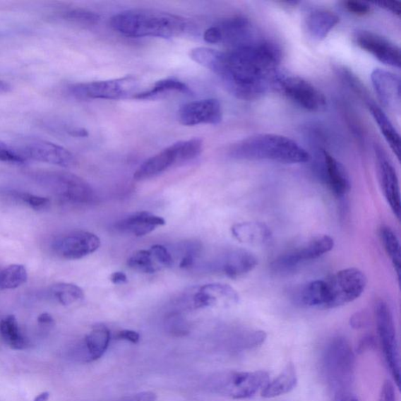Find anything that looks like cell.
<instances>
[{
  "label": "cell",
  "instance_id": "obj_1",
  "mask_svg": "<svg viewBox=\"0 0 401 401\" xmlns=\"http://www.w3.org/2000/svg\"><path fill=\"white\" fill-rule=\"evenodd\" d=\"M190 57L216 74L233 96L249 102L263 97L273 85L282 53L275 42L253 38L227 52L192 49Z\"/></svg>",
  "mask_w": 401,
  "mask_h": 401
},
{
  "label": "cell",
  "instance_id": "obj_2",
  "mask_svg": "<svg viewBox=\"0 0 401 401\" xmlns=\"http://www.w3.org/2000/svg\"><path fill=\"white\" fill-rule=\"evenodd\" d=\"M114 31L128 38L179 37L187 23L176 14L153 9H133L120 12L111 18Z\"/></svg>",
  "mask_w": 401,
  "mask_h": 401
},
{
  "label": "cell",
  "instance_id": "obj_3",
  "mask_svg": "<svg viewBox=\"0 0 401 401\" xmlns=\"http://www.w3.org/2000/svg\"><path fill=\"white\" fill-rule=\"evenodd\" d=\"M234 159L301 164L311 160L307 150L295 140L275 133L252 136L234 145L230 150Z\"/></svg>",
  "mask_w": 401,
  "mask_h": 401
},
{
  "label": "cell",
  "instance_id": "obj_4",
  "mask_svg": "<svg viewBox=\"0 0 401 401\" xmlns=\"http://www.w3.org/2000/svg\"><path fill=\"white\" fill-rule=\"evenodd\" d=\"M269 379L265 371H225L212 376L208 384L217 395L241 400L253 397L269 383Z\"/></svg>",
  "mask_w": 401,
  "mask_h": 401
},
{
  "label": "cell",
  "instance_id": "obj_5",
  "mask_svg": "<svg viewBox=\"0 0 401 401\" xmlns=\"http://www.w3.org/2000/svg\"><path fill=\"white\" fill-rule=\"evenodd\" d=\"M203 147V140L198 138L176 142L143 162L135 172L134 180H148L161 174L176 163L194 160L202 152Z\"/></svg>",
  "mask_w": 401,
  "mask_h": 401
},
{
  "label": "cell",
  "instance_id": "obj_6",
  "mask_svg": "<svg viewBox=\"0 0 401 401\" xmlns=\"http://www.w3.org/2000/svg\"><path fill=\"white\" fill-rule=\"evenodd\" d=\"M326 309L345 306L359 298L367 286V277L357 268L343 269L326 279Z\"/></svg>",
  "mask_w": 401,
  "mask_h": 401
},
{
  "label": "cell",
  "instance_id": "obj_7",
  "mask_svg": "<svg viewBox=\"0 0 401 401\" xmlns=\"http://www.w3.org/2000/svg\"><path fill=\"white\" fill-rule=\"evenodd\" d=\"M137 78L127 76L114 80L77 83L70 85L71 96L80 100H121L133 98L138 94Z\"/></svg>",
  "mask_w": 401,
  "mask_h": 401
},
{
  "label": "cell",
  "instance_id": "obj_8",
  "mask_svg": "<svg viewBox=\"0 0 401 401\" xmlns=\"http://www.w3.org/2000/svg\"><path fill=\"white\" fill-rule=\"evenodd\" d=\"M273 85L291 102L306 111L319 112L326 109L327 100L323 92L303 78L285 74L279 71L274 78Z\"/></svg>",
  "mask_w": 401,
  "mask_h": 401
},
{
  "label": "cell",
  "instance_id": "obj_9",
  "mask_svg": "<svg viewBox=\"0 0 401 401\" xmlns=\"http://www.w3.org/2000/svg\"><path fill=\"white\" fill-rule=\"evenodd\" d=\"M376 321L385 361L400 388V360L396 328L390 308L383 300L378 301L376 306Z\"/></svg>",
  "mask_w": 401,
  "mask_h": 401
},
{
  "label": "cell",
  "instance_id": "obj_10",
  "mask_svg": "<svg viewBox=\"0 0 401 401\" xmlns=\"http://www.w3.org/2000/svg\"><path fill=\"white\" fill-rule=\"evenodd\" d=\"M60 199L71 204L88 205L95 202L96 196L91 186L83 178L67 172H49L41 176Z\"/></svg>",
  "mask_w": 401,
  "mask_h": 401
},
{
  "label": "cell",
  "instance_id": "obj_11",
  "mask_svg": "<svg viewBox=\"0 0 401 401\" xmlns=\"http://www.w3.org/2000/svg\"><path fill=\"white\" fill-rule=\"evenodd\" d=\"M347 341L335 338L325 352L324 366L329 381L336 385L350 381L354 369V358Z\"/></svg>",
  "mask_w": 401,
  "mask_h": 401
},
{
  "label": "cell",
  "instance_id": "obj_12",
  "mask_svg": "<svg viewBox=\"0 0 401 401\" xmlns=\"http://www.w3.org/2000/svg\"><path fill=\"white\" fill-rule=\"evenodd\" d=\"M335 242L328 235H322L308 242L305 246L285 253L271 263V268L276 273H288L304 263L316 260L330 252Z\"/></svg>",
  "mask_w": 401,
  "mask_h": 401
},
{
  "label": "cell",
  "instance_id": "obj_13",
  "mask_svg": "<svg viewBox=\"0 0 401 401\" xmlns=\"http://www.w3.org/2000/svg\"><path fill=\"white\" fill-rule=\"evenodd\" d=\"M100 246V239L95 234L74 232L59 236L52 245L54 253L62 259L80 260L96 252Z\"/></svg>",
  "mask_w": 401,
  "mask_h": 401
},
{
  "label": "cell",
  "instance_id": "obj_14",
  "mask_svg": "<svg viewBox=\"0 0 401 401\" xmlns=\"http://www.w3.org/2000/svg\"><path fill=\"white\" fill-rule=\"evenodd\" d=\"M315 171L322 183L338 198L346 196L351 188L349 174L345 166L325 150L318 157Z\"/></svg>",
  "mask_w": 401,
  "mask_h": 401
},
{
  "label": "cell",
  "instance_id": "obj_15",
  "mask_svg": "<svg viewBox=\"0 0 401 401\" xmlns=\"http://www.w3.org/2000/svg\"><path fill=\"white\" fill-rule=\"evenodd\" d=\"M354 41L358 47L381 63L393 68H400V49L388 39L370 31H359L355 34Z\"/></svg>",
  "mask_w": 401,
  "mask_h": 401
},
{
  "label": "cell",
  "instance_id": "obj_16",
  "mask_svg": "<svg viewBox=\"0 0 401 401\" xmlns=\"http://www.w3.org/2000/svg\"><path fill=\"white\" fill-rule=\"evenodd\" d=\"M223 119V110L217 99L196 100L184 104L178 112V119L184 126L219 124Z\"/></svg>",
  "mask_w": 401,
  "mask_h": 401
},
{
  "label": "cell",
  "instance_id": "obj_17",
  "mask_svg": "<svg viewBox=\"0 0 401 401\" xmlns=\"http://www.w3.org/2000/svg\"><path fill=\"white\" fill-rule=\"evenodd\" d=\"M19 152L27 160L31 159L61 167H71L76 164L75 156L68 149L46 140L28 141Z\"/></svg>",
  "mask_w": 401,
  "mask_h": 401
},
{
  "label": "cell",
  "instance_id": "obj_18",
  "mask_svg": "<svg viewBox=\"0 0 401 401\" xmlns=\"http://www.w3.org/2000/svg\"><path fill=\"white\" fill-rule=\"evenodd\" d=\"M379 182L386 202L397 219L400 217V190L397 171L381 148L376 149Z\"/></svg>",
  "mask_w": 401,
  "mask_h": 401
},
{
  "label": "cell",
  "instance_id": "obj_19",
  "mask_svg": "<svg viewBox=\"0 0 401 401\" xmlns=\"http://www.w3.org/2000/svg\"><path fill=\"white\" fill-rule=\"evenodd\" d=\"M239 296L230 285L221 283L208 284L193 293L189 306L192 309L215 306L219 304L231 306L238 304Z\"/></svg>",
  "mask_w": 401,
  "mask_h": 401
},
{
  "label": "cell",
  "instance_id": "obj_20",
  "mask_svg": "<svg viewBox=\"0 0 401 401\" xmlns=\"http://www.w3.org/2000/svg\"><path fill=\"white\" fill-rule=\"evenodd\" d=\"M258 264L256 257L248 251L235 249L222 254L215 262V270L230 278H238L249 273Z\"/></svg>",
  "mask_w": 401,
  "mask_h": 401
},
{
  "label": "cell",
  "instance_id": "obj_21",
  "mask_svg": "<svg viewBox=\"0 0 401 401\" xmlns=\"http://www.w3.org/2000/svg\"><path fill=\"white\" fill-rule=\"evenodd\" d=\"M372 85L381 102L388 109L396 110L400 106V77L391 71L376 68L371 75Z\"/></svg>",
  "mask_w": 401,
  "mask_h": 401
},
{
  "label": "cell",
  "instance_id": "obj_22",
  "mask_svg": "<svg viewBox=\"0 0 401 401\" xmlns=\"http://www.w3.org/2000/svg\"><path fill=\"white\" fill-rule=\"evenodd\" d=\"M166 225V220L153 213L143 211L128 215L117 222L114 227L116 230L143 237L154 232L156 227Z\"/></svg>",
  "mask_w": 401,
  "mask_h": 401
},
{
  "label": "cell",
  "instance_id": "obj_23",
  "mask_svg": "<svg viewBox=\"0 0 401 401\" xmlns=\"http://www.w3.org/2000/svg\"><path fill=\"white\" fill-rule=\"evenodd\" d=\"M220 34L221 42L231 47L240 45L253 39L252 27L245 17L234 16L222 20L216 25Z\"/></svg>",
  "mask_w": 401,
  "mask_h": 401
},
{
  "label": "cell",
  "instance_id": "obj_24",
  "mask_svg": "<svg viewBox=\"0 0 401 401\" xmlns=\"http://www.w3.org/2000/svg\"><path fill=\"white\" fill-rule=\"evenodd\" d=\"M234 237L243 244L261 246L270 240V228L261 222H243L232 227Z\"/></svg>",
  "mask_w": 401,
  "mask_h": 401
},
{
  "label": "cell",
  "instance_id": "obj_25",
  "mask_svg": "<svg viewBox=\"0 0 401 401\" xmlns=\"http://www.w3.org/2000/svg\"><path fill=\"white\" fill-rule=\"evenodd\" d=\"M339 23L340 18L334 12L320 9L308 14L306 25L313 39L323 40Z\"/></svg>",
  "mask_w": 401,
  "mask_h": 401
},
{
  "label": "cell",
  "instance_id": "obj_26",
  "mask_svg": "<svg viewBox=\"0 0 401 401\" xmlns=\"http://www.w3.org/2000/svg\"><path fill=\"white\" fill-rule=\"evenodd\" d=\"M365 104H367L369 110L378 125L379 130L383 135L385 141L388 142L393 152L395 153L399 160L400 155V137L399 133L381 107L372 102V100Z\"/></svg>",
  "mask_w": 401,
  "mask_h": 401
},
{
  "label": "cell",
  "instance_id": "obj_27",
  "mask_svg": "<svg viewBox=\"0 0 401 401\" xmlns=\"http://www.w3.org/2000/svg\"><path fill=\"white\" fill-rule=\"evenodd\" d=\"M111 333L105 326L95 327L84 339V349L87 361L100 359L109 347Z\"/></svg>",
  "mask_w": 401,
  "mask_h": 401
},
{
  "label": "cell",
  "instance_id": "obj_28",
  "mask_svg": "<svg viewBox=\"0 0 401 401\" xmlns=\"http://www.w3.org/2000/svg\"><path fill=\"white\" fill-rule=\"evenodd\" d=\"M298 378L294 365L289 364L277 378L264 386L261 396L275 398L286 395L296 388Z\"/></svg>",
  "mask_w": 401,
  "mask_h": 401
},
{
  "label": "cell",
  "instance_id": "obj_29",
  "mask_svg": "<svg viewBox=\"0 0 401 401\" xmlns=\"http://www.w3.org/2000/svg\"><path fill=\"white\" fill-rule=\"evenodd\" d=\"M0 336L7 346L13 349L24 350L30 342L21 333L18 322L13 315H9L0 322Z\"/></svg>",
  "mask_w": 401,
  "mask_h": 401
},
{
  "label": "cell",
  "instance_id": "obj_30",
  "mask_svg": "<svg viewBox=\"0 0 401 401\" xmlns=\"http://www.w3.org/2000/svg\"><path fill=\"white\" fill-rule=\"evenodd\" d=\"M176 92L188 94L189 88L184 83L176 78H167L156 82L152 88L147 90L138 92L133 99L146 100L160 96L166 92Z\"/></svg>",
  "mask_w": 401,
  "mask_h": 401
},
{
  "label": "cell",
  "instance_id": "obj_31",
  "mask_svg": "<svg viewBox=\"0 0 401 401\" xmlns=\"http://www.w3.org/2000/svg\"><path fill=\"white\" fill-rule=\"evenodd\" d=\"M27 280L28 272L23 265L12 264L0 269V290L16 289Z\"/></svg>",
  "mask_w": 401,
  "mask_h": 401
},
{
  "label": "cell",
  "instance_id": "obj_32",
  "mask_svg": "<svg viewBox=\"0 0 401 401\" xmlns=\"http://www.w3.org/2000/svg\"><path fill=\"white\" fill-rule=\"evenodd\" d=\"M379 236L383 243V246L386 253L390 258L393 268L396 271L398 279H400V240L395 232L389 227H382L379 231Z\"/></svg>",
  "mask_w": 401,
  "mask_h": 401
},
{
  "label": "cell",
  "instance_id": "obj_33",
  "mask_svg": "<svg viewBox=\"0 0 401 401\" xmlns=\"http://www.w3.org/2000/svg\"><path fill=\"white\" fill-rule=\"evenodd\" d=\"M50 294L62 306H71L83 300V290L71 283H57L50 289Z\"/></svg>",
  "mask_w": 401,
  "mask_h": 401
},
{
  "label": "cell",
  "instance_id": "obj_34",
  "mask_svg": "<svg viewBox=\"0 0 401 401\" xmlns=\"http://www.w3.org/2000/svg\"><path fill=\"white\" fill-rule=\"evenodd\" d=\"M128 267L145 274H154L161 270L150 250L142 249L134 253L127 261Z\"/></svg>",
  "mask_w": 401,
  "mask_h": 401
},
{
  "label": "cell",
  "instance_id": "obj_35",
  "mask_svg": "<svg viewBox=\"0 0 401 401\" xmlns=\"http://www.w3.org/2000/svg\"><path fill=\"white\" fill-rule=\"evenodd\" d=\"M63 17L71 23L80 25H95L99 20L98 14L83 9L69 10L64 13Z\"/></svg>",
  "mask_w": 401,
  "mask_h": 401
},
{
  "label": "cell",
  "instance_id": "obj_36",
  "mask_svg": "<svg viewBox=\"0 0 401 401\" xmlns=\"http://www.w3.org/2000/svg\"><path fill=\"white\" fill-rule=\"evenodd\" d=\"M166 326L172 335L184 336L189 333L187 321L179 312H173L168 315L166 319Z\"/></svg>",
  "mask_w": 401,
  "mask_h": 401
},
{
  "label": "cell",
  "instance_id": "obj_37",
  "mask_svg": "<svg viewBox=\"0 0 401 401\" xmlns=\"http://www.w3.org/2000/svg\"><path fill=\"white\" fill-rule=\"evenodd\" d=\"M340 76H342L343 81H345L358 96L363 99L365 103L371 100L367 90L365 89L364 85L359 80H358V78L352 73V71L346 68H342L340 70Z\"/></svg>",
  "mask_w": 401,
  "mask_h": 401
},
{
  "label": "cell",
  "instance_id": "obj_38",
  "mask_svg": "<svg viewBox=\"0 0 401 401\" xmlns=\"http://www.w3.org/2000/svg\"><path fill=\"white\" fill-rule=\"evenodd\" d=\"M0 161L11 164H23L28 160L21 155L19 150H14L13 148L0 142Z\"/></svg>",
  "mask_w": 401,
  "mask_h": 401
},
{
  "label": "cell",
  "instance_id": "obj_39",
  "mask_svg": "<svg viewBox=\"0 0 401 401\" xmlns=\"http://www.w3.org/2000/svg\"><path fill=\"white\" fill-rule=\"evenodd\" d=\"M16 197L35 210H45L50 203L47 198L28 194V193H19V194L17 193Z\"/></svg>",
  "mask_w": 401,
  "mask_h": 401
},
{
  "label": "cell",
  "instance_id": "obj_40",
  "mask_svg": "<svg viewBox=\"0 0 401 401\" xmlns=\"http://www.w3.org/2000/svg\"><path fill=\"white\" fill-rule=\"evenodd\" d=\"M150 250L161 268H171L174 264V257L167 248L162 245H155Z\"/></svg>",
  "mask_w": 401,
  "mask_h": 401
},
{
  "label": "cell",
  "instance_id": "obj_41",
  "mask_svg": "<svg viewBox=\"0 0 401 401\" xmlns=\"http://www.w3.org/2000/svg\"><path fill=\"white\" fill-rule=\"evenodd\" d=\"M343 6L349 13L357 16H366L371 11L370 5L365 2L349 0L343 2Z\"/></svg>",
  "mask_w": 401,
  "mask_h": 401
},
{
  "label": "cell",
  "instance_id": "obj_42",
  "mask_svg": "<svg viewBox=\"0 0 401 401\" xmlns=\"http://www.w3.org/2000/svg\"><path fill=\"white\" fill-rule=\"evenodd\" d=\"M378 401H397L395 385L390 381H385L382 385Z\"/></svg>",
  "mask_w": 401,
  "mask_h": 401
},
{
  "label": "cell",
  "instance_id": "obj_43",
  "mask_svg": "<svg viewBox=\"0 0 401 401\" xmlns=\"http://www.w3.org/2000/svg\"><path fill=\"white\" fill-rule=\"evenodd\" d=\"M203 37L208 44H221L220 34L216 25L208 28L204 33Z\"/></svg>",
  "mask_w": 401,
  "mask_h": 401
},
{
  "label": "cell",
  "instance_id": "obj_44",
  "mask_svg": "<svg viewBox=\"0 0 401 401\" xmlns=\"http://www.w3.org/2000/svg\"><path fill=\"white\" fill-rule=\"evenodd\" d=\"M378 5L381 8L385 11H390L397 16H400L401 13V4L398 1H395V0H388V1H378L374 3Z\"/></svg>",
  "mask_w": 401,
  "mask_h": 401
},
{
  "label": "cell",
  "instance_id": "obj_45",
  "mask_svg": "<svg viewBox=\"0 0 401 401\" xmlns=\"http://www.w3.org/2000/svg\"><path fill=\"white\" fill-rule=\"evenodd\" d=\"M119 340H126L132 343H138L140 340V335L137 332L132 330H123L117 333L116 337Z\"/></svg>",
  "mask_w": 401,
  "mask_h": 401
},
{
  "label": "cell",
  "instance_id": "obj_46",
  "mask_svg": "<svg viewBox=\"0 0 401 401\" xmlns=\"http://www.w3.org/2000/svg\"><path fill=\"white\" fill-rule=\"evenodd\" d=\"M157 396L155 393L145 391L137 393L131 397H128L123 401H156Z\"/></svg>",
  "mask_w": 401,
  "mask_h": 401
},
{
  "label": "cell",
  "instance_id": "obj_47",
  "mask_svg": "<svg viewBox=\"0 0 401 401\" xmlns=\"http://www.w3.org/2000/svg\"><path fill=\"white\" fill-rule=\"evenodd\" d=\"M110 281L114 285L125 284L128 282V278L124 272L117 271L112 274Z\"/></svg>",
  "mask_w": 401,
  "mask_h": 401
},
{
  "label": "cell",
  "instance_id": "obj_48",
  "mask_svg": "<svg viewBox=\"0 0 401 401\" xmlns=\"http://www.w3.org/2000/svg\"><path fill=\"white\" fill-rule=\"evenodd\" d=\"M38 322L40 325H52L54 324L53 317L47 313L40 314L38 318Z\"/></svg>",
  "mask_w": 401,
  "mask_h": 401
},
{
  "label": "cell",
  "instance_id": "obj_49",
  "mask_svg": "<svg viewBox=\"0 0 401 401\" xmlns=\"http://www.w3.org/2000/svg\"><path fill=\"white\" fill-rule=\"evenodd\" d=\"M11 85L5 81L0 80V94H6L11 91Z\"/></svg>",
  "mask_w": 401,
  "mask_h": 401
},
{
  "label": "cell",
  "instance_id": "obj_50",
  "mask_svg": "<svg viewBox=\"0 0 401 401\" xmlns=\"http://www.w3.org/2000/svg\"><path fill=\"white\" fill-rule=\"evenodd\" d=\"M49 398V393L48 392H44L40 393L37 397L35 398L34 401H48Z\"/></svg>",
  "mask_w": 401,
  "mask_h": 401
},
{
  "label": "cell",
  "instance_id": "obj_51",
  "mask_svg": "<svg viewBox=\"0 0 401 401\" xmlns=\"http://www.w3.org/2000/svg\"><path fill=\"white\" fill-rule=\"evenodd\" d=\"M70 133L75 136V137H85V136H88V132L84 130H73L70 131Z\"/></svg>",
  "mask_w": 401,
  "mask_h": 401
},
{
  "label": "cell",
  "instance_id": "obj_52",
  "mask_svg": "<svg viewBox=\"0 0 401 401\" xmlns=\"http://www.w3.org/2000/svg\"><path fill=\"white\" fill-rule=\"evenodd\" d=\"M340 401H359V400H358L356 397L354 396H347L345 397H343Z\"/></svg>",
  "mask_w": 401,
  "mask_h": 401
}]
</instances>
